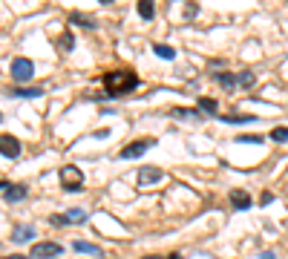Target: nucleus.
<instances>
[{
    "mask_svg": "<svg viewBox=\"0 0 288 259\" xmlns=\"http://www.w3.org/2000/svg\"><path fill=\"white\" fill-rule=\"evenodd\" d=\"M196 14H199V3H187V6H185V17L190 21V17H196Z\"/></svg>",
    "mask_w": 288,
    "mask_h": 259,
    "instance_id": "25",
    "label": "nucleus"
},
{
    "mask_svg": "<svg viewBox=\"0 0 288 259\" xmlns=\"http://www.w3.org/2000/svg\"><path fill=\"white\" fill-rule=\"evenodd\" d=\"M69 23H81L84 29H95V21H93V17H86L84 12H72L69 14Z\"/></svg>",
    "mask_w": 288,
    "mask_h": 259,
    "instance_id": "17",
    "label": "nucleus"
},
{
    "mask_svg": "<svg viewBox=\"0 0 288 259\" xmlns=\"http://www.w3.org/2000/svg\"><path fill=\"white\" fill-rule=\"evenodd\" d=\"M110 136V130L107 127H101V130H95V138H107Z\"/></svg>",
    "mask_w": 288,
    "mask_h": 259,
    "instance_id": "27",
    "label": "nucleus"
},
{
    "mask_svg": "<svg viewBox=\"0 0 288 259\" xmlns=\"http://www.w3.org/2000/svg\"><path fill=\"white\" fill-rule=\"evenodd\" d=\"M237 141L239 144H259V141H262V136H257V133H254V136H237Z\"/></svg>",
    "mask_w": 288,
    "mask_h": 259,
    "instance_id": "24",
    "label": "nucleus"
},
{
    "mask_svg": "<svg viewBox=\"0 0 288 259\" xmlns=\"http://www.w3.org/2000/svg\"><path fill=\"white\" fill-rule=\"evenodd\" d=\"M6 259H26V256H21V253H14V256H6Z\"/></svg>",
    "mask_w": 288,
    "mask_h": 259,
    "instance_id": "31",
    "label": "nucleus"
},
{
    "mask_svg": "<svg viewBox=\"0 0 288 259\" xmlns=\"http://www.w3.org/2000/svg\"><path fill=\"white\" fill-rule=\"evenodd\" d=\"M213 81L222 86V89H228V92H233L237 84H239V78L233 75V72H213Z\"/></svg>",
    "mask_w": 288,
    "mask_h": 259,
    "instance_id": "8",
    "label": "nucleus"
},
{
    "mask_svg": "<svg viewBox=\"0 0 288 259\" xmlns=\"http://www.w3.org/2000/svg\"><path fill=\"white\" fill-rule=\"evenodd\" d=\"M136 181H138V187H150V184H156V181H161V167H150V164L138 167Z\"/></svg>",
    "mask_w": 288,
    "mask_h": 259,
    "instance_id": "6",
    "label": "nucleus"
},
{
    "mask_svg": "<svg viewBox=\"0 0 288 259\" xmlns=\"http://www.w3.org/2000/svg\"><path fill=\"white\" fill-rule=\"evenodd\" d=\"M0 121H3V113H0Z\"/></svg>",
    "mask_w": 288,
    "mask_h": 259,
    "instance_id": "33",
    "label": "nucleus"
},
{
    "mask_svg": "<svg viewBox=\"0 0 288 259\" xmlns=\"http://www.w3.org/2000/svg\"><path fill=\"white\" fill-rule=\"evenodd\" d=\"M26 184H9V190L3 196H6V201H21V199H26Z\"/></svg>",
    "mask_w": 288,
    "mask_h": 259,
    "instance_id": "12",
    "label": "nucleus"
},
{
    "mask_svg": "<svg viewBox=\"0 0 288 259\" xmlns=\"http://www.w3.org/2000/svg\"><path fill=\"white\" fill-rule=\"evenodd\" d=\"M0 156H6V158H17L21 156V141L14 136H0Z\"/></svg>",
    "mask_w": 288,
    "mask_h": 259,
    "instance_id": "7",
    "label": "nucleus"
},
{
    "mask_svg": "<svg viewBox=\"0 0 288 259\" xmlns=\"http://www.w3.org/2000/svg\"><path fill=\"white\" fill-rule=\"evenodd\" d=\"M271 201H274V193H262V196H259V205H271Z\"/></svg>",
    "mask_w": 288,
    "mask_h": 259,
    "instance_id": "26",
    "label": "nucleus"
},
{
    "mask_svg": "<svg viewBox=\"0 0 288 259\" xmlns=\"http://www.w3.org/2000/svg\"><path fill=\"white\" fill-rule=\"evenodd\" d=\"M9 95L12 98H38V95H43L41 86H17V89H9Z\"/></svg>",
    "mask_w": 288,
    "mask_h": 259,
    "instance_id": "10",
    "label": "nucleus"
},
{
    "mask_svg": "<svg viewBox=\"0 0 288 259\" xmlns=\"http://www.w3.org/2000/svg\"><path fill=\"white\" fill-rule=\"evenodd\" d=\"M32 236H35V230H32V228H14L12 242H14V245H23V242H29Z\"/></svg>",
    "mask_w": 288,
    "mask_h": 259,
    "instance_id": "16",
    "label": "nucleus"
},
{
    "mask_svg": "<svg viewBox=\"0 0 288 259\" xmlns=\"http://www.w3.org/2000/svg\"><path fill=\"white\" fill-rule=\"evenodd\" d=\"M199 113H216V101L208 98V95H202L199 98Z\"/></svg>",
    "mask_w": 288,
    "mask_h": 259,
    "instance_id": "21",
    "label": "nucleus"
},
{
    "mask_svg": "<svg viewBox=\"0 0 288 259\" xmlns=\"http://www.w3.org/2000/svg\"><path fill=\"white\" fill-rule=\"evenodd\" d=\"M72 46H75V38H72V32L66 29L64 35L58 38V49H61V52H72Z\"/></svg>",
    "mask_w": 288,
    "mask_h": 259,
    "instance_id": "18",
    "label": "nucleus"
},
{
    "mask_svg": "<svg viewBox=\"0 0 288 259\" xmlns=\"http://www.w3.org/2000/svg\"><path fill=\"white\" fill-rule=\"evenodd\" d=\"M72 251L78 253H89V256H101V248L93 242H72Z\"/></svg>",
    "mask_w": 288,
    "mask_h": 259,
    "instance_id": "13",
    "label": "nucleus"
},
{
    "mask_svg": "<svg viewBox=\"0 0 288 259\" xmlns=\"http://www.w3.org/2000/svg\"><path fill=\"white\" fill-rule=\"evenodd\" d=\"M153 52H156L158 58H167V61H173V58H176V49H173V46H167V43H156V46H153Z\"/></svg>",
    "mask_w": 288,
    "mask_h": 259,
    "instance_id": "19",
    "label": "nucleus"
},
{
    "mask_svg": "<svg viewBox=\"0 0 288 259\" xmlns=\"http://www.w3.org/2000/svg\"><path fill=\"white\" fill-rule=\"evenodd\" d=\"M81 222H86V210L84 208H72V210L64 213V225H81Z\"/></svg>",
    "mask_w": 288,
    "mask_h": 259,
    "instance_id": "11",
    "label": "nucleus"
},
{
    "mask_svg": "<svg viewBox=\"0 0 288 259\" xmlns=\"http://www.w3.org/2000/svg\"><path fill=\"white\" fill-rule=\"evenodd\" d=\"M167 259H182V253H170V256H167Z\"/></svg>",
    "mask_w": 288,
    "mask_h": 259,
    "instance_id": "30",
    "label": "nucleus"
},
{
    "mask_svg": "<svg viewBox=\"0 0 288 259\" xmlns=\"http://www.w3.org/2000/svg\"><path fill=\"white\" fill-rule=\"evenodd\" d=\"M64 253V248L58 242H35L32 245V251H29V256L35 259H52V256H61Z\"/></svg>",
    "mask_w": 288,
    "mask_h": 259,
    "instance_id": "4",
    "label": "nucleus"
},
{
    "mask_svg": "<svg viewBox=\"0 0 288 259\" xmlns=\"http://www.w3.org/2000/svg\"><path fill=\"white\" fill-rule=\"evenodd\" d=\"M9 184H12V181H0V193H6V190H9Z\"/></svg>",
    "mask_w": 288,
    "mask_h": 259,
    "instance_id": "28",
    "label": "nucleus"
},
{
    "mask_svg": "<svg viewBox=\"0 0 288 259\" xmlns=\"http://www.w3.org/2000/svg\"><path fill=\"white\" fill-rule=\"evenodd\" d=\"M259 259H277V256H274L271 251H265V253H259Z\"/></svg>",
    "mask_w": 288,
    "mask_h": 259,
    "instance_id": "29",
    "label": "nucleus"
},
{
    "mask_svg": "<svg viewBox=\"0 0 288 259\" xmlns=\"http://www.w3.org/2000/svg\"><path fill=\"white\" fill-rule=\"evenodd\" d=\"M138 17L144 21H153V14H156V6H153V0H138Z\"/></svg>",
    "mask_w": 288,
    "mask_h": 259,
    "instance_id": "14",
    "label": "nucleus"
},
{
    "mask_svg": "<svg viewBox=\"0 0 288 259\" xmlns=\"http://www.w3.org/2000/svg\"><path fill=\"white\" fill-rule=\"evenodd\" d=\"M32 75H35V64H32L29 58H14L12 61V78L26 84V81H32Z\"/></svg>",
    "mask_w": 288,
    "mask_h": 259,
    "instance_id": "3",
    "label": "nucleus"
},
{
    "mask_svg": "<svg viewBox=\"0 0 288 259\" xmlns=\"http://www.w3.org/2000/svg\"><path fill=\"white\" fill-rule=\"evenodd\" d=\"M61 184H64V190H69V193H78V190H84V173L78 170L75 164H66L61 167Z\"/></svg>",
    "mask_w": 288,
    "mask_h": 259,
    "instance_id": "2",
    "label": "nucleus"
},
{
    "mask_svg": "<svg viewBox=\"0 0 288 259\" xmlns=\"http://www.w3.org/2000/svg\"><path fill=\"white\" fill-rule=\"evenodd\" d=\"M222 121H228V124H248V121H254V115H228V118H222Z\"/></svg>",
    "mask_w": 288,
    "mask_h": 259,
    "instance_id": "23",
    "label": "nucleus"
},
{
    "mask_svg": "<svg viewBox=\"0 0 288 259\" xmlns=\"http://www.w3.org/2000/svg\"><path fill=\"white\" fill-rule=\"evenodd\" d=\"M153 144H156L153 138H138V141L127 144V147H124V150L118 153V156H121V158H141L144 153H147V150L153 147Z\"/></svg>",
    "mask_w": 288,
    "mask_h": 259,
    "instance_id": "5",
    "label": "nucleus"
},
{
    "mask_svg": "<svg viewBox=\"0 0 288 259\" xmlns=\"http://www.w3.org/2000/svg\"><path fill=\"white\" fill-rule=\"evenodd\" d=\"M237 78H239V86H245V89H251V86L257 84V75H254V72H248V69L239 72Z\"/></svg>",
    "mask_w": 288,
    "mask_h": 259,
    "instance_id": "20",
    "label": "nucleus"
},
{
    "mask_svg": "<svg viewBox=\"0 0 288 259\" xmlns=\"http://www.w3.org/2000/svg\"><path fill=\"white\" fill-rule=\"evenodd\" d=\"M271 138H274V141H288V127H274L271 130Z\"/></svg>",
    "mask_w": 288,
    "mask_h": 259,
    "instance_id": "22",
    "label": "nucleus"
},
{
    "mask_svg": "<svg viewBox=\"0 0 288 259\" xmlns=\"http://www.w3.org/2000/svg\"><path fill=\"white\" fill-rule=\"evenodd\" d=\"M230 205H233V210H248L251 208V196L245 190H230Z\"/></svg>",
    "mask_w": 288,
    "mask_h": 259,
    "instance_id": "9",
    "label": "nucleus"
},
{
    "mask_svg": "<svg viewBox=\"0 0 288 259\" xmlns=\"http://www.w3.org/2000/svg\"><path fill=\"white\" fill-rule=\"evenodd\" d=\"M144 259H165V256H156V253H150V256H144Z\"/></svg>",
    "mask_w": 288,
    "mask_h": 259,
    "instance_id": "32",
    "label": "nucleus"
},
{
    "mask_svg": "<svg viewBox=\"0 0 288 259\" xmlns=\"http://www.w3.org/2000/svg\"><path fill=\"white\" fill-rule=\"evenodd\" d=\"M104 86H107V98H118V95H127L138 86V75L130 69H113L104 72Z\"/></svg>",
    "mask_w": 288,
    "mask_h": 259,
    "instance_id": "1",
    "label": "nucleus"
},
{
    "mask_svg": "<svg viewBox=\"0 0 288 259\" xmlns=\"http://www.w3.org/2000/svg\"><path fill=\"white\" fill-rule=\"evenodd\" d=\"M170 115H173V118H182V121H185V118H196V121H199V118H202L199 109H185V107H173Z\"/></svg>",
    "mask_w": 288,
    "mask_h": 259,
    "instance_id": "15",
    "label": "nucleus"
}]
</instances>
